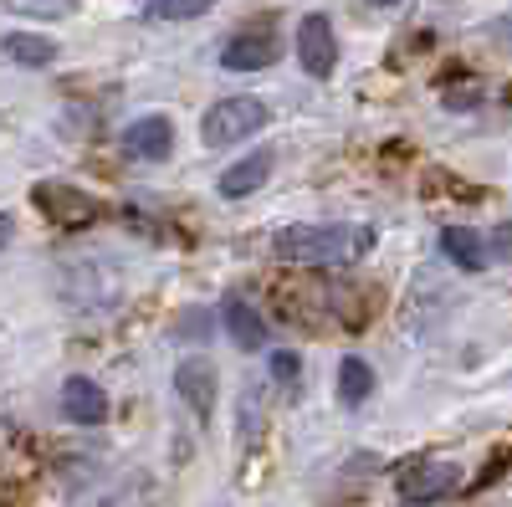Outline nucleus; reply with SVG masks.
Listing matches in <instances>:
<instances>
[{"mask_svg":"<svg viewBox=\"0 0 512 507\" xmlns=\"http://www.w3.org/2000/svg\"><path fill=\"white\" fill-rule=\"evenodd\" d=\"M272 251L282 262H308V267H338V262H359L364 251H374V231L369 226H349V221H303V226H282L272 236Z\"/></svg>","mask_w":512,"mask_h":507,"instance_id":"f257e3e1","label":"nucleus"},{"mask_svg":"<svg viewBox=\"0 0 512 507\" xmlns=\"http://www.w3.org/2000/svg\"><path fill=\"white\" fill-rule=\"evenodd\" d=\"M256 129H267V103L251 98V93H236V98H221L200 118V139L210 149H231L241 139H251Z\"/></svg>","mask_w":512,"mask_h":507,"instance_id":"f03ea898","label":"nucleus"},{"mask_svg":"<svg viewBox=\"0 0 512 507\" xmlns=\"http://www.w3.org/2000/svg\"><path fill=\"white\" fill-rule=\"evenodd\" d=\"M461 487V467L456 461H436V456H410L405 467L395 472V492L400 502L410 507H425V502H441Z\"/></svg>","mask_w":512,"mask_h":507,"instance_id":"7ed1b4c3","label":"nucleus"},{"mask_svg":"<svg viewBox=\"0 0 512 507\" xmlns=\"http://www.w3.org/2000/svg\"><path fill=\"white\" fill-rule=\"evenodd\" d=\"M297 62L308 77H333L338 67V36L328 16H303L297 21Z\"/></svg>","mask_w":512,"mask_h":507,"instance_id":"20e7f679","label":"nucleus"},{"mask_svg":"<svg viewBox=\"0 0 512 507\" xmlns=\"http://www.w3.org/2000/svg\"><path fill=\"white\" fill-rule=\"evenodd\" d=\"M123 154H134V159H144V164L169 159V154H175V123H169L164 113L134 118V123L123 129Z\"/></svg>","mask_w":512,"mask_h":507,"instance_id":"39448f33","label":"nucleus"},{"mask_svg":"<svg viewBox=\"0 0 512 507\" xmlns=\"http://www.w3.org/2000/svg\"><path fill=\"white\" fill-rule=\"evenodd\" d=\"M31 200L47 210L57 226H93V221H98V200L82 195V190H72V185H36Z\"/></svg>","mask_w":512,"mask_h":507,"instance_id":"423d86ee","label":"nucleus"},{"mask_svg":"<svg viewBox=\"0 0 512 507\" xmlns=\"http://www.w3.org/2000/svg\"><path fill=\"white\" fill-rule=\"evenodd\" d=\"M277 62V36L262 31V26H251V31H236L226 41V52H221V67L226 72H262Z\"/></svg>","mask_w":512,"mask_h":507,"instance_id":"0eeeda50","label":"nucleus"},{"mask_svg":"<svg viewBox=\"0 0 512 507\" xmlns=\"http://www.w3.org/2000/svg\"><path fill=\"white\" fill-rule=\"evenodd\" d=\"M62 410H67V420H77V426H103L108 420V395H103L98 379L72 374L62 385Z\"/></svg>","mask_w":512,"mask_h":507,"instance_id":"6e6552de","label":"nucleus"},{"mask_svg":"<svg viewBox=\"0 0 512 507\" xmlns=\"http://www.w3.org/2000/svg\"><path fill=\"white\" fill-rule=\"evenodd\" d=\"M175 390H180V400L205 420L210 410H216V369H210V359H185V364L175 369Z\"/></svg>","mask_w":512,"mask_h":507,"instance_id":"1a4fd4ad","label":"nucleus"},{"mask_svg":"<svg viewBox=\"0 0 512 507\" xmlns=\"http://www.w3.org/2000/svg\"><path fill=\"white\" fill-rule=\"evenodd\" d=\"M226 333H231V344L236 349H246V354H256V349H267L272 344V328H267V318L256 313L251 303H241V298H226Z\"/></svg>","mask_w":512,"mask_h":507,"instance_id":"9d476101","label":"nucleus"},{"mask_svg":"<svg viewBox=\"0 0 512 507\" xmlns=\"http://www.w3.org/2000/svg\"><path fill=\"white\" fill-rule=\"evenodd\" d=\"M267 175H272V149H251L246 159H236L221 175V195L226 200H246V195H256L267 185Z\"/></svg>","mask_w":512,"mask_h":507,"instance_id":"9b49d317","label":"nucleus"},{"mask_svg":"<svg viewBox=\"0 0 512 507\" xmlns=\"http://www.w3.org/2000/svg\"><path fill=\"white\" fill-rule=\"evenodd\" d=\"M441 251H446V262H456L461 272H482V267H492L487 236L472 231V226H446V231H441Z\"/></svg>","mask_w":512,"mask_h":507,"instance_id":"f8f14e48","label":"nucleus"},{"mask_svg":"<svg viewBox=\"0 0 512 507\" xmlns=\"http://www.w3.org/2000/svg\"><path fill=\"white\" fill-rule=\"evenodd\" d=\"M369 395H374V369H369L359 354H349L344 364H338V405L359 410Z\"/></svg>","mask_w":512,"mask_h":507,"instance_id":"ddd939ff","label":"nucleus"},{"mask_svg":"<svg viewBox=\"0 0 512 507\" xmlns=\"http://www.w3.org/2000/svg\"><path fill=\"white\" fill-rule=\"evenodd\" d=\"M6 57L21 62V67H52V62H57V41L31 36V31H11V36H6Z\"/></svg>","mask_w":512,"mask_h":507,"instance_id":"4468645a","label":"nucleus"},{"mask_svg":"<svg viewBox=\"0 0 512 507\" xmlns=\"http://www.w3.org/2000/svg\"><path fill=\"white\" fill-rule=\"evenodd\" d=\"M210 6H216V0H149V16L154 21H195V16H205Z\"/></svg>","mask_w":512,"mask_h":507,"instance_id":"2eb2a0df","label":"nucleus"},{"mask_svg":"<svg viewBox=\"0 0 512 507\" xmlns=\"http://www.w3.org/2000/svg\"><path fill=\"white\" fill-rule=\"evenodd\" d=\"M6 6L21 11V16H67L72 0H6Z\"/></svg>","mask_w":512,"mask_h":507,"instance_id":"dca6fc26","label":"nucleus"},{"mask_svg":"<svg viewBox=\"0 0 512 507\" xmlns=\"http://www.w3.org/2000/svg\"><path fill=\"white\" fill-rule=\"evenodd\" d=\"M297 369H303V359H297L292 349H277V354H272V379L292 385V379H297Z\"/></svg>","mask_w":512,"mask_h":507,"instance_id":"f3484780","label":"nucleus"},{"mask_svg":"<svg viewBox=\"0 0 512 507\" xmlns=\"http://www.w3.org/2000/svg\"><path fill=\"white\" fill-rule=\"evenodd\" d=\"M487 251H492V262H507L512 257V221H502L497 231H487Z\"/></svg>","mask_w":512,"mask_h":507,"instance_id":"a211bd4d","label":"nucleus"},{"mask_svg":"<svg viewBox=\"0 0 512 507\" xmlns=\"http://www.w3.org/2000/svg\"><path fill=\"white\" fill-rule=\"evenodd\" d=\"M11 236H16V221L6 216V210H0V251H6V246H11Z\"/></svg>","mask_w":512,"mask_h":507,"instance_id":"6ab92c4d","label":"nucleus"},{"mask_svg":"<svg viewBox=\"0 0 512 507\" xmlns=\"http://www.w3.org/2000/svg\"><path fill=\"white\" fill-rule=\"evenodd\" d=\"M369 6H400V0H369Z\"/></svg>","mask_w":512,"mask_h":507,"instance_id":"aec40b11","label":"nucleus"}]
</instances>
